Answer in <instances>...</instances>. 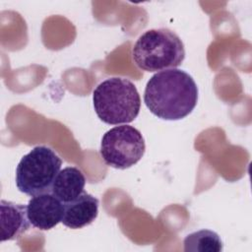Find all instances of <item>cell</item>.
<instances>
[{
    "mask_svg": "<svg viewBox=\"0 0 252 252\" xmlns=\"http://www.w3.org/2000/svg\"><path fill=\"white\" fill-rule=\"evenodd\" d=\"M134 63L142 70L158 72L178 67L185 58L181 38L165 28L152 29L142 33L132 48Z\"/></svg>",
    "mask_w": 252,
    "mask_h": 252,
    "instance_id": "obj_3",
    "label": "cell"
},
{
    "mask_svg": "<svg viewBox=\"0 0 252 252\" xmlns=\"http://www.w3.org/2000/svg\"><path fill=\"white\" fill-rule=\"evenodd\" d=\"M144 102L148 109L163 120H179L189 115L198 102L194 79L180 69L156 73L147 83Z\"/></svg>",
    "mask_w": 252,
    "mask_h": 252,
    "instance_id": "obj_1",
    "label": "cell"
},
{
    "mask_svg": "<svg viewBox=\"0 0 252 252\" xmlns=\"http://www.w3.org/2000/svg\"><path fill=\"white\" fill-rule=\"evenodd\" d=\"M93 102L97 117L110 125L134 121L141 108V97L136 86L120 77L102 81L93 93Z\"/></svg>",
    "mask_w": 252,
    "mask_h": 252,
    "instance_id": "obj_2",
    "label": "cell"
},
{
    "mask_svg": "<svg viewBox=\"0 0 252 252\" xmlns=\"http://www.w3.org/2000/svg\"><path fill=\"white\" fill-rule=\"evenodd\" d=\"M1 241L15 240L25 234L30 228L27 206L11 201H0Z\"/></svg>",
    "mask_w": 252,
    "mask_h": 252,
    "instance_id": "obj_8",
    "label": "cell"
},
{
    "mask_svg": "<svg viewBox=\"0 0 252 252\" xmlns=\"http://www.w3.org/2000/svg\"><path fill=\"white\" fill-rule=\"evenodd\" d=\"M62 160L50 148L37 146L25 155L16 168V185L22 193L33 197L51 192Z\"/></svg>",
    "mask_w": 252,
    "mask_h": 252,
    "instance_id": "obj_4",
    "label": "cell"
},
{
    "mask_svg": "<svg viewBox=\"0 0 252 252\" xmlns=\"http://www.w3.org/2000/svg\"><path fill=\"white\" fill-rule=\"evenodd\" d=\"M185 252H220L222 242L219 234L213 230L201 229L189 233L183 240Z\"/></svg>",
    "mask_w": 252,
    "mask_h": 252,
    "instance_id": "obj_10",
    "label": "cell"
},
{
    "mask_svg": "<svg viewBox=\"0 0 252 252\" xmlns=\"http://www.w3.org/2000/svg\"><path fill=\"white\" fill-rule=\"evenodd\" d=\"M85 185L84 173L75 166H67L56 175L51 193L65 204L77 199L84 192Z\"/></svg>",
    "mask_w": 252,
    "mask_h": 252,
    "instance_id": "obj_9",
    "label": "cell"
},
{
    "mask_svg": "<svg viewBox=\"0 0 252 252\" xmlns=\"http://www.w3.org/2000/svg\"><path fill=\"white\" fill-rule=\"evenodd\" d=\"M99 201L84 191L77 199L64 204L62 223L72 229H78L91 224L98 215Z\"/></svg>",
    "mask_w": 252,
    "mask_h": 252,
    "instance_id": "obj_7",
    "label": "cell"
},
{
    "mask_svg": "<svg viewBox=\"0 0 252 252\" xmlns=\"http://www.w3.org/2000/svg\"><path fill=\"white\" fill-rule=\"evenodd\" d=\"M31 224L40 230H49L62 221L64 203L51 192L33 196L27 205Z\"/></svg>",
    "mask_w": 252,
    "mask_h": 252,
    "instance_id": "obj_6",
    "label": "cell"
},
{
    "mask_svg": "<svg viewBox=\"0 0 252 252\" xmlns=\"http://www.w3.org/2000/svg\"><path fill=\"white\" fill-rule=\"evenodd\" d=\"M145 150L141 132L126 124L108 130L100 143L102 159L108 166L117 169H126L136 164L144 156Z\"/></svg>",
    "mask_w": 252,
    "mask_h": 252,
    "instance_id": "obj_5",
    "label": "cell"
}]
</instances>
